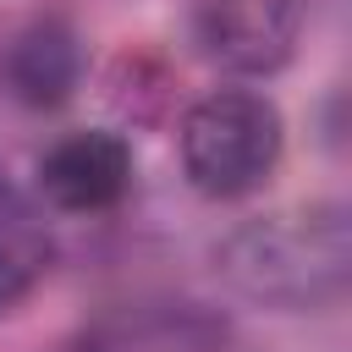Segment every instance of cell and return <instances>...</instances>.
<instances>
[{
  "label": "cell",
  "mask_w": 352,
  "mask_h": 352,
  "mask_svg": "<svg viewBox=\"0 0 352 352\" xmlns=\"http://www.w3.org/2000/svg\"><path fill=\"white\" fill-rule=\"evenodd\" d=\"M214 264L231 292L280 314H308L336 302L352 280V220L341 204L280 209L231 231Z\"/></svg>",
  "instance_id": "obj_1"
},
{
  "label": "cell",
  "mask_w": 352,
  "mask_h": 352,
  "mask_svg": "<svg viewBox=\"0 0 352 352\" xmlns=\"http://www.w3.org/2000/svg\"><path fill=\"white\" fill-rule=\"evenodd\" d=\"M280 160V110L264 94L220 88L182 121V170L204 198L253 192Z\"/></svg>",
  "instance_id": "obj_2"
},
{
  "label": "cell",
  "mask_w": 352,
  "mask_h": 352,
  "mask_svg": "<svg viewBox=\"0 0 352 352\" xmlns=\"http://www.w3.org/2000/svg\"><path fill=\"white\" fill-rule=\"evenodd\" d=\"M302 11L308 0H192V38L231 72H275L302 33Z\"/></svg>",
  "instance_id": "obj_3"
},
{
  "label": "cell",
  "mask_w": 352,
  "mask_h": 352,
  "mask_svg": "<svg viewBox=\"0 0 352 352\" xmlns=\"http://www.w3.org/2000/svg\"><path fill=\"white\" fill-rule=\"evenodd\" d=\"M38 187L55 209L72 214L110 209L132 187V148L116 132H72L38 160Z\"/></svg>",
  "instance_id": "obj_4"
},
{
  "label": "cell",
  "mask_w": 352,
  "mask_h": 352,
  "mask_svg": "<svg viewBox=\"0 0 352 352\" xmlns=\"http://www.w3.org/2000/svg\"><path fill=\"white\" fill-rule=\"evenodd\" d=\"M72 352H226V330L192 302H154L99 319Z\"/></svg>",
  "instance_id": "obj_5"
},
{
  "label": "cell",
  "mask_w": 352,
  "mask_h": 352,
  "mask_svg": "<svg viewBox=\"0 0 352 352\" xmlns=\"http://www.w3.org/2000/svg\"><path fill=\"white\" fill-rule=\"evenodd\" d=\"M50 253H55L50 231L33 214V204L0 182V308L22 302L38 286V275L50 270Z\"/></svg>",
  "instance_id": "obj_6"
},
{
  "label": "cell",
  "mask_w": 352,
  "mask_h": 352,
  "mask_svg": "<svg viewBox=\"0 0 352 352\" xmlns=\"http://www.w3.org/2000/svg\"><path fill=\"white\" fill-rule=\"evenodd\" d=\"M77 66H82L77 38H72L60 22L28 28V33L16 38V50H11V82H16V94L33 99V104H60V99L77 88Z\"/></svg>",
  "instance_id": "obj_7"
}]
</instances>
